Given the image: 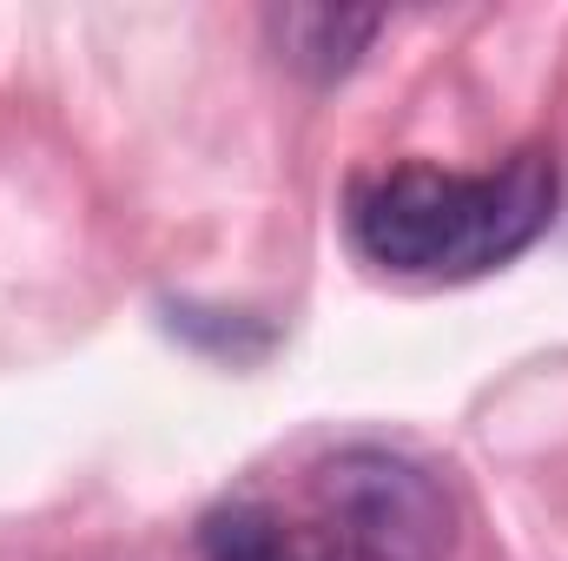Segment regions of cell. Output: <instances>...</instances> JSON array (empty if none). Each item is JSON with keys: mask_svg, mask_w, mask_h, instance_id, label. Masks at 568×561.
Returning <instances> with one entry per match:
<instances>
[{"mask_svg": "<svg viewBox=\"0 0 568 561\" xmlns=\"http://www.w3.org/2000/svg\"><path fill=\"white\" fill-rule=\"evenodd\" d=\"M456 509L424 462L351 442L291 496H232L199 522V561H449Z\"/></svg>", "mask_w": 568, "mask_h": 561, "instance_id": "1", "label": "cell"}, {"mask_svg": "<svg viewBox=\"0 0 568 561\" xmlns=\"http://www.w3.org/2000/svg\"><path fill=\"white\" fill-rule=\"evenodd\" d=\"M556 152L529 145L496 172L390 165L357 178L351 238L397 278H483L529 252L556 218Z\"/></svg>", "mask_w": 568, "mask_h": 561, "instance_id": "2", "label": "cell"}, {"mask_svg": "<svg viewBox=\"0 0 568 561\" xmlns=\"http://www.w3.org/2000/svg\"><path fill=\"white\" fill-rule=\"evenodd\" d=\"M384 13L371 7H284L272 13V40H278L284 67L304 73V80H344L357 67V53L377 40Z\"/></svg>", "mask_w": 568, "mask_h": 561, "instance_id": "3", "label": "cell"}]
</instances>
